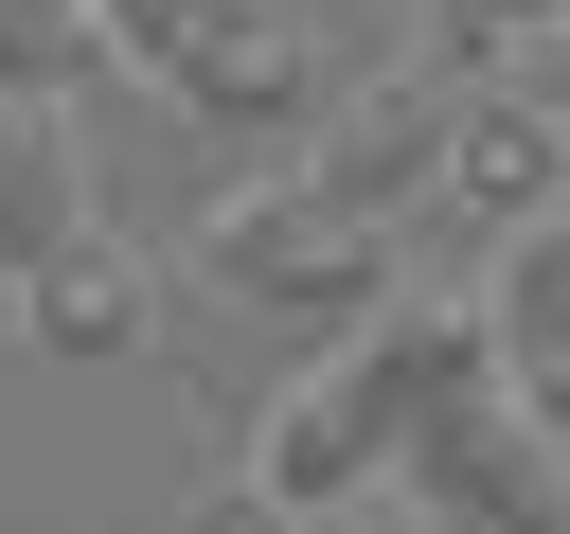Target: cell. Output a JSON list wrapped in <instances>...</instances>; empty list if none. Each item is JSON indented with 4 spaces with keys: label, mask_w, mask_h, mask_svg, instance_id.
<instances>
[{
    "label": "cell",
    "mask_w": 570,
    "mask_h": 534,
    "mask_svg": "<svg viewBox=\"0 0 570 534\" xmlns=\"http://www.w3.org/2000/svg\"><path fill=\"white\" fill-rule=\"evenodd\" d=\"M428 356H445V320H356L285 409H267V445H249V481L285 498V516H338L392 445H410V409H428Z\"/></svg>",
    "instance_id": "obj_1"
},
{
    "label": "cell",
    "mask_w": 570,
    "mask_h": 534,
    "mask_svg": "<svg viewBox=\"0 0 570 534\" xmlns=\"http://www.w3.org/2000/svg\"><path fill=\"white\" fill-rule=\"evenodd\" d=\"M481 356H499V409L534 445H570V214H517L499 267H481Z\"/></svg>",
    "instance_id": "obj_2"
},
{
    "label": "cell",
    "mask_w": 570,
    "mask_h": 534,
    "mask_svg": "<svg viewBox=\"0 0 570 534\" xmlns=\"http://www.w3.org/2000/svg\"><path fill=\"white\" fill-rule=\"evenodd\" d=\"M71 231H89V142L53 89H0V285H36Z\"/></svg>",
    "instance_id": "obj_3"
},
{
    "label": "cell",
    "mask_w": 570,
    "mask_h": 534,
    "mask_svg": "<svg viewBox=\"0 0 570 534\" xmlns=\"http://www.w3.org/2000/svg\"><path fill=\"white\" fill-rule=\"evenodd\" d=\"M18 320H36L53 356H125V338H142V249H125V231H71V249L18 285Z\"/></svg>",
    "instance_id": "obj_4"
},
{
    "label": "cell",
    "mask_w": 570,
    "mask_h": 534,
    "mask_svg": "<svg viewBox=\"0 0 570 534\" xmlns=\"http://www.w3.org/2000/svg\"><path fill=\"white\" fill-rule=\"evenodd\" d=\"M445 178H463L481 214H552V125H534V107H481V125L445 142Z\"/></svg>",
    "instance_id": "obj_5"
},
{
    "label": "cell",
    "mask_w": 570,
    "mask_h": 534,
    "mask_svg": "<svg viewBox=\"0 0 570 534\" xmlns=\"http://www.w3.org/2000/svg\"><path fill=\"white\" fill-rule=\"evenodd\" d=\"M196 534H303V516H285L267 481H214V498H196Z\"/></svg>",
    "instance_id": "obj_6"
},
{
    "label": "cell",
    "mask_w": 570,
    "mask_h": 534,
    "mask_svg": "<svg viewBox=\"0 0 570 534\" xmlns=\"http://www.w3.org/2000/svg\"><path fill=\"white\" fill-rule=\"evenodd\" d=\"M0 320H18V285H0Z\"/></svg>",
    "instance_id": "obj_7"
}]
</instances>
